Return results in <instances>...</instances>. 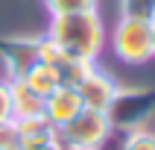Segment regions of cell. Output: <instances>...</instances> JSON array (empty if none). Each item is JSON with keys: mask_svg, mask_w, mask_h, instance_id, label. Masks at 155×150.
I'll return each mask as SVG.
<instances>
[{"mask_svg": "<svg viewBox=\"0 0 155 150\" xmlns=\"http://www.w3.org/2000/svg\"><path fill=\"white\" fill-rule=\"evenodd\" d=\"M44 38L59 47L64 56L82 62H97L105 47V26L100 12H73V15H53Z\"/></svg>", "mask_w": 155, "mask_h": 150, "instance_id": "cell-1", "label": "cell"}, {"mask_svg": "<svg viewBox=\"0 0 155 150\" xmlns=\"http://www.w3.org/2000/svg\"><path fill=\"white\" fill-rule=\"evenodd\" d=\"M111 50L126 65H143V62H149L155 56L152 21L120 15V21H117V26L111 33Z\"/></svg>", "mask_w": 155, "mask_h": 150, "instance_id": "cell-2", "label": "cell"}, {"mask_svg": "<svg viewBox=\"0 0 155 150\" xmlns=\"http://www.w3.org/2000/svg\"><path fill=\"white\" fill-rule=\"evenodd\" d=\"M155 115V88H117L114 100L105 109V118L114 130H140Z\"/></svg>", "mask_w": 155, "mask_h": 150, "instance_id": "cell-3", "label": "cell"}, {"mask_svg": "<svg viewBox=\"0 0 155 150\" xmlns=\"http://www.w3.org/2000/svg\"><path fill=\"white\" fill-rule=\"evenodd\" d=\"M108 130H111V124L105 112L82 109L73 121H68L59 130V144L64 150H97L100 141L108 135Z\"/></svg>", "mask_w": 155, "mask_h": 150, "instance_id": "cell-4", "label": "cell"}, {"mask_svg": "<svg viewBox=\"0 0 155 150\" xmlns=\"http://www.w3.org/2000/svg\"><path fill=\"white\" fill-rule=\"evenodd\" d=\"M0 59L6 79H24L35 62H41V35L35 38H0Z\"/></svg>", "mask_w": 155, "mask_h": 150, "instance_id": "cell-5", "label": "cell"}, {"mask_svg": "<svg viewBox=\"0 0 155 150\" xmlns=\"http://www.w3.org/2000/svg\"><path fill=\"white\" fill-rule=\"evenodd\" d=\"M117 82H114L105 71H100L94 65V68L88 71L85 77H82V82L76 85L79 91V100H82V106L85 109H94V112H105L108 109V103L114 100V94H117Z\"/></svg>", "mask_w": 155, "mask_h": 150, "instance_id": "cell-6", "label": "cell"}, {"mask_svg": "<svg viewBox=\"0 0 155 150\" xmlns=\"http://www.w3.org/2000/svg\"><path fill=\"white\" fill-rule=\"evenodd\" d=\"M82 109H85V106H82L79 91L73 85H59L56 91H50V94L44 97V118H47L56 130H61L68 121H73Z\"/></svg>", "mask_w": 155, "mask_h": 150, "instance_id": "cell-7", "label": "cell"}, {"mask_svg": "<svg viewBox=\"0 0 155 150\" xmlns=\"http://www.w3.org/2000/svg\"><path fill=\"white\" fill-rule=\"evenodd\" d=\"M12 124H15V135H18V150H35V147H47V144L59 141V130L44 115H38V118H18Z\"/></svg>", "mask_w": 155, "mask_h": 150, "instance_id": "cell-8", "label": "cell"}, {"mask_svg": "<svg viewBox=\"0 0 155 150\" xmlns=\"http://www.w3.org/2000/svg\"><path fill=\"white\" fill-rule=\"evenodd\" d=\"M9 94H12V118H38L44 115V97L26 85L24 79H9Z\"/></svg>", "mask_w": 155, "mask_h": 150, "instance_id": "cell-9", "label": "cell"}, {"mask_svg": "<svg viewBox=\"0 0 155 150\" xmlns=\"http://www.w3.org/2000/svg\"><path fill=\"white\" fill-rule=\"evenodd\" d=\"M24 82L32 91H38L41 97H47L50 91H56L61 85V77H59V71H56V65H50V62H35L32 68L26 71Z\"/></svg>", "mask_w": 155, "mask_h": 150, "instance_id": "cell-10", "label": "cell"}, {"mask_svg": "<svg viewBox=\"0 0 155 150\" xmlns=\"http://www.w3.org/2000/svg\"><path fill=\"white\" fill-rule=\"evenodd\" d=\"M47 12L53 15H73V12H100V0H44Z\"/></svg>", "mask_w": 155, "mask_h": 150, "instance_id": "cell-11", "label": "cell"}, {"mask_svg": "<svg viewBox=\"0 0 155 150\" xmlns=\"http://www.w3.org/2000/svg\"><path fill=\"white\" fill-rule=\"evenodd\" d=\"M120 15L152 21L155 18V0H120Z\"/></svg>", "mask_w": 155, "mask_h": 150, "instance_id": "cell-12", "label": "cell"}, {"mask_svg": "<svg viewBox=\"0 0 155 150\" xmlns=\"http://www.w3.org/2000/svg\"><path fill=\"white\" fill-rule=\"evenodd\" d=\"M123 150H155V132L149 130H129L126 132V141H123Z\"/></svg>", "mask_w": 155, "mask_h": 150, "instance_id": "cell-13", "label": "cell"}, {"mask_svg": "<svg viewBox=\"0 0 155 150\" xmlns=\"http://www.w3.org/2000/svg\"><path fill=\"white\" fill-rule=\"evenodd\" d=\"M15 121L12 118V94H9V79H0V124Z\"/></svg>", "mask_w": 155, "mask_h": 150, "instance_id": "cell-14", "label": "cell"}, {"mask_svg": "<svg viewBox=\"0 0 155 150\" xmlns=\"http://www.w3.org/2000/svg\"><path fill=\"white\" fill-rule=\"evenodd\" d=\"M18 147V135H15V124H0V150H15Z\"/></svg>", "mask_w": 155, "mask_h": 150, "instance_id": "cell-15", "label": "cell"}, {"mask_svg": "<svg viewBox=\"0 0 155 150\" xmlns=\"http://www.w3.org/2000/svg\"><path fill=\"white\" fill-rule=\"evenodd\" d=\"M35 150H64V147H61L59 141H56V144H47V147H35Z\"/></svg>", "mask_w": 155, "mask_h": 150, "instance_id": "cell-16", "label": "cell"}, {"mask_svg": "<svg viewBox=\"0 0 155 150\" xmlns=\"http://www.w3.org/2000/svg\"><path fill=\"white\" fill-rule=\"evenodd\" d=\"M152 33H155V18H152Z\"/></svg>", "mask_w": 155, "mask_h": 150, "instance_id": "cell-17", "label": "cell"}, {"mask_svg": "<svg viewBox=\"0 0 155 150\" xmlns=\"http://www.w3.org/2000/svg\"><path fill=\"white\" fill-rule=\"evenodd\" d=\"M15 150H18V147H15Z\"/></svg>", "mask_w": 155, "mask_h": 150, "instance_id": "cell-18", "label": "cell"}]
</instances>
